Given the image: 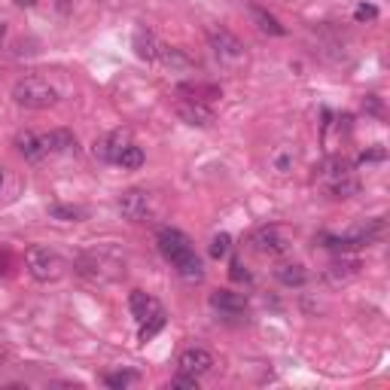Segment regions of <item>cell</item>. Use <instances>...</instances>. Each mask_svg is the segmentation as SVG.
Listing matches in <instances>:
<instances>
[{
    "label": "cell",
    "instance_id": "44dd1931",
    "mask_svg": "<svg viewBox=\"0 0 390 390\" xmlns=\"http://www.w3.org/2000/svg\"><path fill=\"white\" fill-rule=\"evenodd\" d=\"M293 162H296V153L290 150V146H278V150L271 153V168H274V174H290V171H293Z\"/></svg>",
    "mask_w": 390,
    "mask_h": 390
},
{
    "label": "cell",
    "instance_id": "30bf717a",
    "mask_svg": "<svg viewBox=\"0 0 390 390\" xmlns=\"http://www.w3.org/2000/svg\"><path fill=\"white\" fill-rule=\"evenodd\" d=\"M211 308H216L220 314L226 317H238L247 311V299L235 290H214L211 293Z\"/></svg>",
    "mask_w": 390,
    "mask_h": 390
},
{
    "label": "cell",
    "instance_id": "d6986e66",
    "mask_svg": "<svg viewBox=\"0 0 390 390\" xmlns=\"http://www.w3.org/2000/svg\"><path fill=\"white\" fill-rule=\"evenodd\" d=\"M177 91L180 95H189V101H201V104L223 95L216 86H204V83H183V86H177Z\"/></svg>",
    "mask_w": 390,
    "mask_h": 390
},
{
    "label": "cell",
    "instance_id": "e0dca14e",
    "mask_svg": "<svg viewBox=\"0 0 390 390\" xmlns=\"http://www.w3.org/2000/svg\"><path fill=\"white\" fill-rule=\"evenodd\" d=\"M250 16H254V21L259 25V31L269 34V37H284V34H286V28L281 25V21L274 19L271 13H266L262 6H250Z\"/></svg>",
    "mask_w": 390,
    "mask_h": 390
},
{
    "label": "cell",
    "instance_id": "5b68a950",
    "mask_svg": "<svg viewBox=\"0 0 390 390\" xmlns=\"http://www.w3.org/2000/svg\"><path fill=\"white\" fill-rule=\"evenodd\" d=\"M250 244L266 256H281L290 250V238H286L278 226H259L254 232V238H250Z\"/></svg>",
    "mask_w": 390,
    "mask_h": 390
},
{
    "label": "cell",
    "instance_id": "83f0119b",
    "mask_svg": "<svg viewBox=\"0 0 390 390\" xmlns=\"http://www.w3.org/2000/svg\"><path fill=\"white\" fill-rule=\"evenodd\" d=\"M168 387H174V390H195L199 387V378L195 375H186V372H180L177 378H171V384Z\"/></svg>",
    "mask_w": 390,
    "mask_h": 390
},
{
    "label": "cell",
    "instance_id": "1f68e13d",
    "mask_svg": "<svg viewBox=\"0 0 390 390\" xmlns=\"http://www.w3.org/2000/svg\"><path fill=\"white\" fill-rule=\"evenodd\" d=\"M13 4H19V6H34L37 0H13Z\"/></svg>",
    "mask_w": 390,
    "mask_h": 390
},
{
    "label": "cell",
    "instance_id": "cb8c5ba5",
    "mask_svg": "<svg viewBox=\"0 0 390 390\" xmlns=\"http://www.w3.org/2000/svg\"><path fill=\"white\" fill-rule=\"evenodd\" d=\"M162 326H165V311H156L153 317L141 320V332H137V339H141V341H150Z\"/></svg>",
    "mask_w": 390,
    "mask_h": 390
},
{
    "label": "cell",
    "instance_id": "4fadbf2b",
    "mask_svg": "<svg viewBox=\"0 0 390 390\" xmlns=\"http://www.w3.org/2000/svg\"><path fill=\"white\" fill-rule=\"evenodd\" d=\"M129 308H131V314H134V320L141 324V320H146V317H153L156 311H162V305H159L150 293H144V290H131V296H129Z\"/></svg>",
    "mask_w": 390,
    "mask_h": 390
},
{
    "label": "cell",
    "instance_id": "4316f807",
    "mask_svg": "<svg viewBox=\"0 0 390 390\" xmlns=\"http://www.w3.org/2000/svg\"><path fill=\"white\" fill-rule=\"evenodd\" d=\"M354 19H357V21H375L378 19V6L363 0V4H357V9H354Z\"/></svg>",
    "mask_w": 390,
    "mask_h": 390
},
{
    "label": "cell",
    "instance_id": "5bb4252c",
    "mask_svg": "<svg viewBox=\"0 0 390 390\" xmlns=\"http://www.w3.org/2000/svg\"><path fill=\"white\" fill-rule=\"evenodd\" d=\"M43 141H46V150H49V153H59V156L76 153V137H74V131H67V129H55L49 134H43Z\"/></svg>",
    "mask_w": 390,
    "mask_h": 390
},
{
    "label": "cell",
    "instance_id": "7402d4cb",
    "mask_svg": "<svg viewBox=\"0 0 390 390\" xmlns=\"http://www.w3.org/2000/svg\"><path fill=\"white\" fill-rule=\"evenodd\" d=\"M49 216L61 223H79L86 216L83 208H74V204H49Z\"/></svg>",
    "mask_w": 390,
    "mask_h": 390
},
{
    "label": "cell",
    "instance_id": "ac0fdd59",
    "mask_svg": "<svg viewBox=\"0 0 390 390\" xmlns=\"http://www.w3.org/2000/svg\"><path fill=\"white\" fill-rule=\"evenodd\" d=\"M159 59H162L171 71H192V59L183 49H177V46H162V52H159Z\"/></svg>",
    "mask_w": 390,
    "mask_h": 390
},
{
    "label": "cell",
    "instance_id": "7a4b0ae2",
    "mask_svg": "<svg viewBox=\"0 0 390 390\" xmlns=\"http://www.w3.org/2000/svg\"><path fill=\"white\" fill-rule=\"evenodd\" d=\"M13 101L25 110H49L59 104V89L40 76H25L13 86Z\"/></svg>",
    "mask_w": 390,
    "mask_h": 390
},
{
    "label": "cell",
    "instance_id": "ffe728a7",
    "mask_svg": "<svg viewBox=\"0 0 390 390\" xmlns=\"http://www.w3.org/2000/svg\"><path fill=\"white\" fill-rule=\"evenodd\" d=\"M329 192H332V199H354V195L360 192V180L354 177V174L339 177V180L329 183Z\"/></svg>",
    "mask_w": 390,
    "mask_h": 390
},
{
    "label": "cell",
    "instance_id": "6da1fadb",
    "mask_svg": "<svg viewBox=\"0 0 390 390\" xmlns=\"http://www.w3.org/2000/svg\"><path fill=\"white\" fill-rule=\"evenodd\" d=\"M156 244H159V250H162V256L177 269L180 278H186V281H192V284L204 281V266H201V259H199V254H195L192 244H189V238L183 235L180 229H171V226L159 229Z\"/></svg>",
    "mask_w": 390,
    "mask_h": 390
},
{
    "label": "cell",
    "instance_id": "f546056e",
    "mask_svg": "<svg viewBox=\"0 0 390 390\" xmlns=\"http://www.w3.org/2000/svg\"><path fill=\"white\" fill-rule=\"evenodd\" d=\"M363 107L369 110V113H381V104H378V98H375V95L366 98V104H363Z\"/></svg>",
    "mask_w": 390,
    "mask_h": 390
},
{
    "label": "cell",
    "instance_id": "d4e9b609",
    "mask_svg": "<svg viewBox=\"0 0 390 390\" xmlns=\"http://www.w3.org/2000/svg\"><path fill=\"white\" fill-rule=\"evenodd\" d=\"M229 247H232V238H229L226 232L214 235V241H211V256H214V259H223V256L229 254Z\"/></svg>",
    "mask_w": 390,
    "mask_h": 390
},
{
    "label": "cell",
    "instance_id": "ba28073f",
    "mask_svg": "<svg viewBox=\"0 0 390 390\" xmlns=\"http://www.w3.org/2000/svg\"><path fill=\"white\" fill-rule=\"evenodd\" d=\"M131 144V137L125 134V131H113V134H107V137H101V141H95V153L101 162H113L116 165V159H119V153L125 150V146Z\"/></svg>",
    "mask_w": 390,
    "mask_h": 390
},
{
    "label": "cell",
    "instance_id": "8fae6325",
    "mask_svg": "<svg viewBox=\"0 0 390 390\" xmlns=\"http://www.w3.org/2000/svg\"><path fill=\"white\" fill-rule=\"evenodd\" d=\"M16 150L25 156L28 162H43V159L49 156L43 134H34V131H19V134H16Z\"/></svg>",
    "mask_w": 390,
    "mask_h": 390
},
{
    "label": "cell",
    "instance_id": "f1b7e54d",
    "mask_svg": "<svg viewBox=\"0 0 390 390\" xmlns=\"http://www.w3.org/2000/svg\"><path fill=\"white\" fill-rule=\"evenodd\" d=\"M384 150L381 146H375V150H366V153H360L357 156V165H372V162H384Z\"/></svg>",
    "mask_w": 390,
    "mask_h": 390
},
{
    "label": "cell",
    "instance_id": "7c38bea8",
    "mask_svg": "<svg viewBox=\"0 0 390 390\" xmlns=\"http://www.w3.org/2000/svg\"><path fill=\"white\" fill-rule=\"evenodd\" d=\"M131 46H134V55H137V59H144V61H156L159 52H162V43L156 40V34L153 31H144V28L134 31Z\"/></svg>",
    "mask_w": 390,
    "mask_h": 390
},
{
    "label": "cell",
    "instance_id": "484cf974",
    "mask_svg": "<svg viewBox=\"0 0 390 390\" xmlns=\"http://www.w3.org/2000/svg\"><path fill=\"white\" fill-rule=\"evenodd\" d=\"M131 381H134V372H110V375L104 378V384H107V387H113V390L129 387Z\"/></svg>",
    "mask_w": 390,
    "mask_h": 390
},
{
    "label": "cell",
    "instance_id": "277c9868",
    "mask_svg": "<svg viewBox=\"0 0 390 390\" xmlns=\"http://www.w3.org/2000/svg\"><path fill=\"white\" fill-rule=\"evenodd\" d=\"M208 43H211V49L214 55L220 59L223 64H241L247 59V46L241 43L232 31H226V28H211L208 31Z\"/></svg>",
    "mask_w": 390,
    "mask_h": 390
},
{
    "label": "cell",
    "instance_id": "2e32d148",
    "mask_svg": "<svg viewBox=\"0 0 390 390\" xmlns=\"http://www.w3.org/2000/svg\"><path fill=\"white\" fill-rule=\"evenodd\" d=\"M351 168H354V165L348 162V159H339V156H336V159H326V162L320 165L317 177H320V180H324L326 186H329L332 180H339V177H348V174H351Z\"/></svg>",
    "mask_w": 390,
    "mask_h": 390
},
{
    "label": "cell",
    "instance_id": "836d02e7",
    "mask_svg": "<svg viewBox=\"0 0 390 390\" xmlns=\"http://www.w3.org/2000/svg\"><path fill=\"white\" fill-rule=\"evenodd\" d=\"M4 180H6V177H4V168H0V186H4Z\"/></svg>",
    "mask_w": 390,
    "mask_h": 390
},
{
    "label": "cell",
    "instance_id": "8992f818",
    "mask_svg": "<svg viewBox=\"0 0 390 390\" xmlns=\"http://www.w3.org/2000/svg\"><path fill=\"white\" fill-rule=\"evenodd\" d=\"M119 214L129 223H144L150 216V195L144 189H129L119 195Z\"/></svg>",
    "mask_w": 390,
    "mask_h": 390
},
{
    "label": "cell",
    "instance_id": "603a6c76",
    "mask_svg": "<svg viewBox=\"0 0 390 390\" xmlns=\"http://www.w3.org/2000/svg\"><path fill=\"white\" fill-rule=\"evenodd\" d=\"M116 165H119V168H125V171L141 168V165H144V150H141V146H137V144H129V146H125V150L119 153Z\"/></svg>",
    "mask_w": 390,
    "mask_h": 390
},
{
    "label": "cell",
    "instance_id": "9c48e42d",
    "mask_svg": "<svg viewBox=\"0 0 390 390\" xmlns=\"http://www.w3.org/2000/svg\"><path fill=\"white\" fill-rule=\"evenodd\" d=\"M177 116L186 122V125H199V129H208V125H214V110L204 107L201 101L183 98L180 104H177Z\"/></svg>",
    "mask_w": 390,
    "mask_h": 390
},
{
    "label": "cell",
    "instance_id": "4dcf8cb0",
    "mask_svg": "<svg viewBox=\"0 0 390 390\" xmlns=\"http://www.w3.org/2000/svg\"><path fill=\"white\" fill-rule=\"evenodd\" d=\"M232 281H247V271H241V262H232Z\"/></svg>",
    "mask_w": 390,
    "mask_h": 390
},
{
    "label": "cell",
    "instance_id": "9a60e30c",
    "mask_svg": "<svg viewBox=\"0 0 390 390\" xmlns=\"http://www.w3.org/2000/svg\"><path fill=\"white\" fill-rule=\"evenodd\" d=\"M274 278H278L284 286H302L308 281V271L302 262H281L278 269H274Z\"/></svg>",
    "mask_w": 390,
    "mask_h": 390
},
{
    "label": "cell",
    "instance_id": "3957f363",
    "mask_svg": "<svg viewBox=\"0 0 390 390\" xmlns=\"http://www.w3.org/2000/svg\"><path fill=\"white\" fill-rule=\"evenodd\" d=\"M25 266L31 271V278L34 281H43V284L59 281L61 274H64V259L55 254V250L40 247V244H34V247L25 250Z\"/></svg>",
    "mask_w": 390,
    "mask_h": 390
},
{
    "label": "cell",
    "instance_id": "52a82bcc",
    "mask_svg": "<svg viewBox=\"0 0 390 390\" xmlns=\"http://www.w3.org/2000/svg\"><path fill=\"white\" fill-rule=\"evenodd\" d=\"M177 369L186 372V375L201 378V375H208L214 369V354L204 351V348H186L177 357Z\"/></svg>",
    "mask_w": 390,
    "mask_h": 390
},
{
    "label": "cell",
    "instance_id": "d6a6232c",
    "mask_svg": "<svg viewBox=\"0 0 390 390\" xmlns=\"http://www.w3.org/2000/svg\"><path fill=\"white\" fill-rule=\"evenodd\" d=\"M4 34H6V25H4V21H0V37H4Z\"/></svg>",
    "mask_w": 390,
    "mask_h": 390
}]
</instances>
